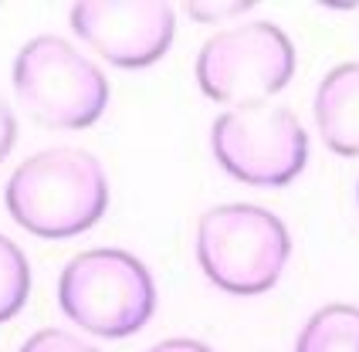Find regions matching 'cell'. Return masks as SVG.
Segmentation results:
<instances>
[{
  "mask_svg": "<svg viewBox=\"0 0 359 352\" xmlns=\"http://www.w3.org/2000/svg\"><path fill=\"white\" fill-rule=\"evenodd\" d=\"M295 352H359V309L325 305L302 325Z\"/></svg>",
  "mask_w": 359,
  "mask_h": 352,
  "instance_id": "9c48e42d",
  "label": "cell"
},
{
  "mask_svg": "<svg viewBox=\"0 0 359 352\" xmlns=\"http://www.w3.org/2000/svg\"><path fill=\"white\" fill-rule=\"evenodd\" d=\"M356 200H359V183H356Z\"/></svg>",
  "mask_w": 359,
  "mask_h": 352,
  "instance_id": "9a60e30c",
  "label": "cell"
},
{
  "mask_svg": "<svg viewBox=\"0 0 359 352\" xmlns=\"http://www.w3.org/2000/svg\"><path fill=\"white\" fill-rule=\"evenodd\" d=\"M316 126L336 156H359V61L332 68L319 81Z\"/></svg>",
  "mask_w": 359,
  "mask_h": 352,
  "instance_id": "ba28073f",
  "label": "cell"
},
{
  "mask_svg": "<svg viewBox=\"0 0 359 352\" xmlns=\"http://www.w3.org/2000/svg\"><path fill=\"white\" fill-rule=\"evenodd\" d=\"M58 309L99 339H129L156 312V281L136 255L92 248L61 268Z\"/></svg>",
  "mask_w": 359,
  "mask_h": 352,
  "instance_id": "7a4b0ae2",
  "label": "cell"
},
{
  "mask_svg": "<svg viewBox=\"0 0 359 352\" xmlns=\"http://www.w3.org/2000/svg\"><path fill=\"white\" fill-rule=\"evenodd\" d=\"M18 352H99L95 346H88L85 339L65 332V329H41L34 332Z\"/></svg>",
  "mask_w": 359,
  "mask_h": 352,
  "instance_id": "8fae6325",
  "label": "cell"
},
{
  "mask_svg": "<svg viewBox=\"0 0 359 352\" xmlns=\"http://www.w3.org/2000/svg\"><path fill=\"white\" fill-rule=\"evenodd\" d=\"M68 24L99 58L126 72L156 65L177 34L173 7L163 0H85L68 11Z\"/></svg>",
  "mask_w": 359,
  "mask_h": 352,
  "instance_id": "52a82bcc",
  "label": "cell"
},
{
  "mask_svg": "<svg viewBox=\"0 0 359 352\" xmlns=\"http://www.w3.org/2000/svg\"><path fill=\"white\" fill-rule=\"evenodd\" d=\"M14 95L48 129H88L109 105V81L79 48L41 34L14 58Z\"/></svg>",
  "mask_w": 359,
  "mask_h": 352,
  "instance_id": "277c9868",
  "label": "cell"
},
{
  "mask_svg": "<svg viewBox=\"0 0 359 352\" xmlns=\"http://www.w3.org/2000/svg\"><path fill=\"white\" fill-rule=\"evenodd\" d=\"M244 11H251V4H187V14L203 24H220L227 18H238Z\"/></svg>",
  "mask_w": 359,
  "mask_h": 352,
  "instance_id": "7c38bea8",
  "label": "cell"
},
{
  "mask_svg": "<svg viewBox=\"0 0 359 352\" xmlns=\"http://www.w3.org/2000/svg\"><path fill=\"white\" fill-rule=\"evenodd\" d=\"M146 352H214L210 346H203V342H197V339H163V342H156L153 349Z\"/></svg>",
  "mask_w": 359,
  "mask_h": 352,
  "instance_id": "5bb4252c",
  "label": "cell"
},
{
  "mask_svg": "<svg viewBox=\"0 0 359 352\" xmlns=\"http://www.w3.org/2000/svg\"><path fill=\"white\" fill-rule=\"evenodd\" d=\"M194 248L214 288L251 298L278 285L292 255V237L278 214L264 207L220 203L200 217Z\"/></svg>",
  "mask_w": 359,
  "mask_h": 352,
  "instance_id": "3957f363",
  "label": "cell"
},
{
  "mask_svg": "<svg viewBox=\"0 0 359 352\" xmlns=\"http://www.w3.org/2000/svg\"><path fill=\"white\" fill-rule=\"evenodd\" d=\"M14 224L41 241H68L95 227L109 207V180L85 149L58 146L20 163L4 187Z\"/></svg>",
  "mask_w": 359,
  "mask_h": 352,
  "instance_id": "6da1fadb",
  "label": "cell"
},
{
  "mask_svg": "<svg viewBox=\"0 0 359 352\" xmlns=\"http://www.w3.org/2000/svg\"><path fill=\"white\" fill-rule=\"evenodd\" d=\"M200 92L220 105H261L295 75V48L271 20L238 24L203 41L194 65Z\"/></svg>",
  "mask_w": 359,
  "mask_h": 352,
  "instance_id": "5b68a950",
  "label": "cell"
},
{
  "mask_svg": "<svg viewBox=\"0 0 359 352\" xmlns=\"http://www.w3.org/2000/svg\"><path fill=\"white\" fill-rule=\"evenodd\" d=\"M31 295V264L11 237L0 234V322L14 318Z\"/></svg>",
  "mask_w": 359,
  "mask_h": 352,
  "instance_id": "30bf717a",
  "label": "cell"
},
{
  "mask_svg": "<svg viewBox=\"0 0 359 352\" xmlns=\"http://www.w3.org/2000/svg\"><path fill=\"white\" fill-rule=\"evenodd\" d=\"M210 149L220 170L238 183L281 190L309 163V133L292 109L261 102L220 112L210 126Z\"/></svg>",
  "mask_w": 359,
  "mask_h": 352,
  "instance_id": "8992f818",
  "label": "cell"
},
{
  "mask_svg": "<svg viewBox=\"0 0 359 352\" xmlns=\"http://www.w3.org/2000/svg\"><path fill=\"white\" fill-rule=\"evenodd\" d=\"M14 142H18V116H14V109L7 105V98L0 95V163L11 156Z\"/></svg>",
  "mask_w": 359,
  "mask_h": 352,
  "instance_id": "4fadbf2b",
  "label": "cell"
}]
</instances>
